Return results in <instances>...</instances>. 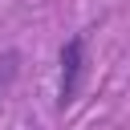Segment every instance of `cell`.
Listing matches in <instances>:
<instances>
[{
    "label": "cell",
    "instance_id": "6da1fadb",
    "mask_svg": "<svg viewBox=\"0 0 130 130\" xmlns=\"http://www.w3.org/2000/svg\"><path fill=\"white\" fill-rule=\"evenodd\" d=\"M81 69H85V37H69L65 49H61V106H69L77 98V85H81Z\"/></svg>",
    "mask_w": 130,
    "mask_h": 130
},
{
    "label": "cell",
    "instance_id": "7a4b0ae2",
    "mask_svg": "<svg viewBox=\"0 0 130 130\" xmlns=\"http://www.w3.org/2000/svg\"><path fill=\"white\" fill-rule=\"evenodd\" d=\"M12 73H16V53H4L0 57V89L12 81Z\"/></svg>",
    "mask_w": 130,
    "mask_h": 130
}]
</instances>
